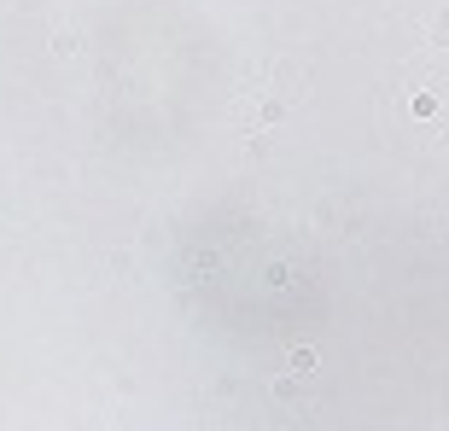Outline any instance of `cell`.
I'll use <instances>...</instances> for the list:
<instances>
[{
    "label": "cell",
    "mask_w": 449,
    "mask_h": 431,
    "mask_svg": "<svg viewBox=\"0 0 449 431\" xmlns=\"http://www.w3.org/2000/svg\"><path fill=\"white\" fill-rule=\"evenodd\" d=\"M403 76H408V82H432V88H438V82H443V64H432V59H414Z\"/></svg>",
    "instance_id": "obj_1"
},
{
    "label": "cell",
    "mask_w": 449,
    "mask_h": 431,
    "mask_svg": "<svg viewBox=\"0 0 449 431\" xmlns=\"http://www.w3.org/2000/svg\"><path fill=\"white\" fill-rule=\"evenodd\" d=\"M432 41H449V6L438 12V18H432Z\"/></svg>",
    "instance_id": "obj_2"
}]
</instances>
